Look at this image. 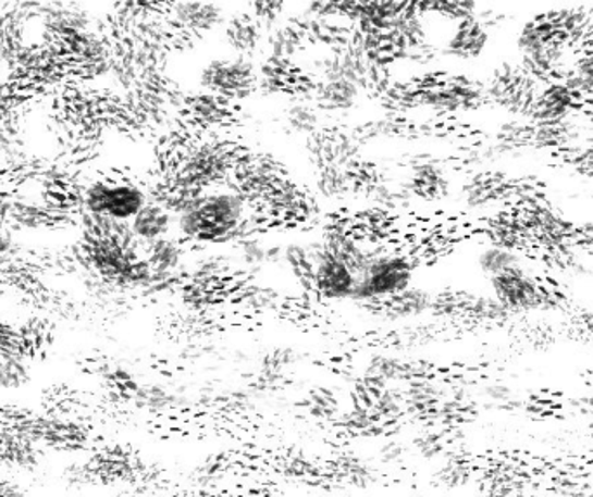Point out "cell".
I'll list each match as a JSON object with an SVG mask.
<instances>
[{"instance_id":"obj_23","label":"cell","mask_w":593,"mask_h":497,"mask_svg":"<svg viewBox=\"0 0 593 497\" xmlns=\"http://www.w3.org/2000/svg\"><path fill=\"white\" fill-rule=\"evenodd\" d=\"M448 187V177L444 169L434 162H423L415 165L410 177V191L422 198H437L444 195Z\"/></svg>"},{"instance_id":"obj_16","label":"cell","mask_w":593,"mask_h":497,"mask_svg":"<svg viewBox=\"0 0 593 497\" xmlns=\"http://www.w3.org/2000/svg\"><path fill=\"white\" fill-rule=\"evenodd\" d=\"M186 104V113L193 124L203 128V131H218V128L226 127L235 107L224 99L212 96V94L200 92L193 90L184 99Z\"/></svg>"},{"instance_id":"obj_27","label":"cell","mask_w":593,"mask_h":497,"mask_svg":"<svg viewBox=\"0 0 593 497\" xmlns=\"http://www.w3.org/2000/svg\"><path fill=\"white\" fill-rule=\"evenodd\" d=\"M245 8H248V13L252 14L265 30L277 23L286 22L292 16V11H288L292 5L285 2H254Z\"/></svg>"},{"instance_id":"obj_17","label":"cell","mask_w":593,"mask_h":497,"mask_svg":"<svg viewBox=\"0 0 593 497\" xmlns=\"http://www.w3.org/2000/svg\"><path fill=\"white\" fill-rule=\"evenodd\" d=\"M131 227L136 238L148 245V243L174 236L175 215L166 209L165 204L150 200L131 221Z\"/></svg>"},{"instance_id":"obj_21","label":"cell","mask_w":593,"mask_h":497,"mask_svg":"<svg viewBox=\"0 0 593 497\" xmlns=\"http://www.w3.org/2000/svg\"><path fill=\"white\" fill-rule=\"evenodd\" d=\"M575 99H577V94L566 86V82L554 84V86L546 87L540 96L536 115L543 124H557L572 110Z\"/></svg>"},{"instance_id":"obj_10","label":"cell","mask_w":593,"mask_h":497,"mask_svg":"<svg viewBox=\"0 0 593 497\" xmlns=\"http://www.w3.org/2000/svg\"><path fill=\"white\" fill-rule=\"evenodd\" d=\"M218 37L231 54L259 61L264 52L265 28L248 11H231Z\"/></svg>"},{"instance_id":"obj_13","label":"cell","mask_w":593,"mask_h":497,"mask_svg":"<svg viewBox=\"0 0 593 497\" xmlns=\"http://www.w3.org/2000/svg\"><path fill=\"white\" fill-rule=\"evenodd\" d=\"M261 201L274 218H283L285 221L306 218L311 209L308 195L286 175L262 195Z\"/></svg>"},{"instance_id":"obj_2","label":"cell","mask_w":593,"mask_h":497,"mask_svg":"<svg viewBox=\"0 0 593 497\" xmlns=\"http://www.w3.org/2000/svg\"><path fill=\"white\" fill-rule=\"evenodd\" d=\"M195 90L218 96L235 107L259 90V63L222 49L198 66Z\"/></svg>"},{"instance_id":"obj_14","label":"cell","mask_w":593,"mask_h":497,"mask_svg":"<svg viewBox=\"0 0 593 497\" xmlns=\"http://www.w3.org/2000/svg\"><path fill=\"white\" fill-rule=\"evenodd\" d=\"M306 42H308V37L304 34L299 23L288 17L286 22L277 23L265 30L262 55L271 58V60L297 64V60L304 54Z\"/></svg>"},{"instance_id":"obj_6","label":"cell","mask_w":593,"mask_h":497,"mask_svg":"<svg viewBox=\"0 0 593 497\" xmlns=\"http://www.w3.org/2000/svg\"><path fill=\"white\" fill-rule=\"evenodd\" d=\"M516 46L526 66L540 75L560 69L566 58L563 30L551 20L536 17L526 23L517 34Z\"/></svg>"},{"instance_id":"obj_26","label":"cell","mask_w":593,"mask_h":497,"mask_svg":"<svg viewBox=\"0 0 593 497\" xmlns=\"http://www.w3.org/2000/svg\"><path fill=\"white\" fill-rule=\"evenodd\" d=\"M564 82L577 96L593 92V49L578 55Z\"/></svg>"},{"instance_id":"obj_19","label":"cell","mask_w":593,"mask_h":497,"mask_svg":"<svg viewBox=\"0 0 593 497\" xmlns=\"http://www.w3.org/2000/svg\"><path fill=\"white\" fill-rule=\"evenodd\" d=\"M384 309L394 319H413L428 314L435 306V297L422 286L411 285L403 289L401 294L384 300Z\"/></svg>"},{"instance_id":"obj_12","label":"cell","mask_w":593,"mask_h":497,"mask_svg":"<svg viewBox=\"0 0 593 497\" xmlns=\"http://www.w3.org/2000/svg\"><path fill=\"white\" fill-rule=\"evenodd\" d=\"M189 257L188 245L177 234L145 245V260L153 274L160 276H183L188 269Z\"/></svg>"},{"instance_id":"obj_1","label":"cell","mask_w":593,"mask_h":497,"mask_svg":"<svg viewBox=\"0 0 593 497\" xmlns=\"http://www.w3.org/2000/svg\"><path fill=\"white\" fill-rule=\"evenodd\" d=\"M256 207L233 184L201 191L175 215V234L189 248H231L261 233Z\"/></svg>"},{"instance_id":"obj_25","label":"cell","mask_w":593,"mask_h":497,"mask_svg":"<svg viewBox=\"0 0 593 497\" xmlns=\"http://www.w3.org/2000/svg\"><path fill=\"white\" fill-rule=\"evenodd\" d=\"M353 174L349 169L341 166H323L317 175L318 195L324 200H341L353 186Z\"/></svg>"},{"instance_id":"obj_15","label":"cell","mask_w":593,"mask_h":497,"mask_svg":"<svg viewBox=\"0 0 593 497\" xmlns=\"http://www.w3.org/2000/svg\"><path fill=\"white\" fill-rule=\"evenodd\" d=\"M452 32L444 44V51L455 60L472 61L486 51L490 34L481 20L453 23Z\"/></svg>"},{"instance_id":"obj_8","label":"cell","mask_w":593,"mask_h":497,"mask_svg":"<svg viewBox=\"0 0 593 497\" xmlns=\"http://www.w3.org/2000/svg\"><path fill=\"white\" fill-rule=\"evenodd\" d=\"M490 288L493 300L505 312L533 311L543 302L542 285L526 268L491 277Z\"/></svg>"},{"instance_id":"obj_20","label":"cell","mask_w":593,"mask_h":497,"mask_svg":"<svg viewBox=\"0 0 593 497\" xmlns=\"http://www.w3.org/2000/svg\"><path fill=\"white\" fill-rule=\"evenodd\" d=\"M475 268L483 276L491 279V277L499 276V274L512 271V269L524 268V259L514 248L491 243V245H486V247L478 251Z\"/></svg>"},{"instance_id":"obj_11","label":"cell","mask_w":593,"mask_h":497,"mask_svg":"<svg viewBox=\"0 0 593 497\" xmlns=\"http://www.w3.org/2000/svg\"><path fill=\"white\" fill-rule=\"evenodd\" d=\"M367 90L342 78H318L312 84L311 99L318 110L326 115H347L363 101Z\"/></svg>"},{"instance_id":"obj_5","label":"cell","mask_w":593,"mask_h":497,"mask_svg":"<svg viewBox=\"0 0 593 497\" xmlns=\"http://www.w3.org/2000/svg\"><path fill=\"white\" fill-rule=\"evenodd\" d=\"M150 200V192L145 187L127 179H98L82 192L86 212L124 222L133 221Z\"/></svg>"},{"instance_id":"obj_7","label":"cell","mask_w":593,"mask_h":497,"mask_svg":"<svg viewBox=\"0 0 593 497\" xmlns=\"http://www.w3.org/2000/svg\"><path fill=\"white\" fill-rule=\"evenodd\" d=\"M230 5L203 0H186L169 4V23L188 40H203L218 35L230 16Z\"/></svg>"},{"instance_id":"obj_3","label":"cell","mask_w":593,"mask_h":497,"mask_svg":"<svg viewBox=\"0 0 593 497\" xmlns=\"http://www.w3.org/2000/svg\"><path fill=\"white\" fill-rule=\"evenodd\" d=\"M242 153L221 140H206L189 149L175 165L174 186L209 191L214 187L226 186L233 179Z\"/></svg>"},{"instance_id":"obj_9","label":"cell","mask_w":593,"mask_h":497,"mask_svg":"<svg viewBox=\"0 0 593 497\" xmlns=\"http://www.w3.org/2000/svg\"><path fill=\"white\" fill-rule=\"evenodd\" d=\"M356 276L355 269L347 264L346 260L333 257L324 250L321 239L320 253H318L311 272V289L320 295L326 302H347L355 297Z\"/></svg>"},{"instance_id":"obj_18","label":"cell","mask_w":593,"mask_h":497,"mask_svg":"<svg viewBox=\"0 0 593 497\" xmlns=\"http://www.w3.org/2000/svg\"><path fill=\"white\" fill-rule=\"evenodd\" d=\"M324 115L318 110L317 104L309 98H295L291 96V101L286 102L283 110V124L292 136L311 139L321 133Z\"/></svg>"},{"instance_id":"obj_22","label":"cell","mask_w":593,"mask_h":497,"mask_svg":"<svg viewBox=\"0 0 593 497\" xmlns=\"http://www.w3.org/2000/svg\"><path fill=\"white\" fill-rule=\"evenodd\" d=\"M268 243H270V236L259 233L248 236L231 248L235 268L247 274H259L268 269Z\"/></svg>"},{"instance_id":"obj_4","label":"cell","mask_w":593,"mask_h":497,"mask_svg":"<svg viewBox=\"0 0 593 497\" xmlns=\"http://www.w3.org/2000/svg\"><path fill=\"white\" fill-rule=\"evenodd\" d=\"M415 281V260L405 251L373 247L367 264L359 271L353 302H384Z\"/></svg>"},{"instance_id":"obj_28","label":"cell","mask_w":593,"mask_h":497,"mask_svg":"<svg viewBox=\"0 0 593 497\" xmlns=\"http://www.w3.org/2000/svg\"><path fill=\"white\" fill-rule=\"evenodd\" d=\"M30 380V371L23 358L5 356L0 358V385L5 388H20Z\"/></svg>"},{"instance_id":"obj_24","label":"cell","mask_w":593,"mask_h":497,"mask_svg":"<svg viewBox=\"0 0 593 497\" xmlns=\"http://www.w3.org/2000/svg\"><path fill=\"white\" fill-rule=\"evenodd\" d=\"M22 358H39L52 345V324L48 319L35 318L23 324L20 330Z\"/></svg>"}]
</instances>
